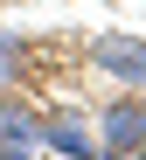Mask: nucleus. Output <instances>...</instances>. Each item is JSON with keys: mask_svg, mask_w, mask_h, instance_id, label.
I'll return each mask as SVG.
<instances>
[{"mask_svg": "<svg viewBox=\"0 0 146 160\" xmlns=\"http://www.w3.org/2000/svg\"><path fill=\"white\" fill-rule=\"evenodd\" d=\"M98 146L104 153H146V98H111L98 112Z\"/></svg>", "mask_w": 146, "mask_h": 160, "instance_id": "obj_1", "label": "nucleus"}, {"mask_svg": "<svg viewBox=\"0 0 146 160\" xmlns=\"http://www.w3.org/2000/svg\"><path fill=\"white\" fill-rule=\"evenodd\" d=\"M91 63L104 77H118L125 91H146V35H98L91 42Z\"/></svg>", "mask_w": 146, "mask_h": 160, "instance_id": "obj_2", "label": "nucleus"}, {"mask_svg": "<svg viewBox=\"0 0 146 160\" xmlns=\"http://www.w3.org/2000/svg\"><path fill=\"white\" fill-rule=\"evenodd\" d=\"M42 146V112L14 91H0V160H21Z\"/></svg>", "mask_w": 146, "mask_h": 160, "instance_id": "obj_3", "label": "nucleus"}, {"mask_svg": "<svg viewBox=\"0 0 146 160\" xmlns=\"http://www.w3.org/2000/svg\"><path fill=\"white\" fill-rule=\"evenodd\" d=\"M42 146L49 153H91V132H83L77 112H49L42 118Z\"/></svg>", "mask_w": 146, "mask_h": 160, "instance_id": "obj_4", "label": "nucleus"}, {"mask_svg": "<svg viewBox=\"0 0 146 160\" xmlns=\"http://www.w3.org/2000/svg\"><path fill=\"white\" fill-rule=\"evenodd\" d=\"M21 70H28V42L21 35H0V91H14Z\"/></svg>", "mask_w": 146, "mask_h": 160, "instance_id": "obj_5", "label": "nucleus"}]
</instances>
